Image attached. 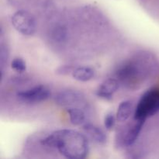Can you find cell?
<instances>
[{
    "label": "cell",
    "instance_id": "cell-1",
    "mask_svg": "<svg viewBox=\"0 0 159 159\" xmlns=\"http://www.w3.org/2000/svg\"><path fill=\"white\" fill-rule=\"evenodd\" d=\"M43 147L55 149L66 158L81 159L89 153L86 137L77 130L60 129L53 131L40 141Z\"/></svg>",
    "mask_w": 159,
    "mask_h": 159
},
{
    "label": "cell",
    "instance_id": "cell-2",
    "mask_svg": "<svg viewBox=\"0 0 159 159\" xmlns=\"http://www.w3.org/2000/svg\"><path fill=\"white\" fill-rule=\"evenodd\" d=\"M153 60L150 54L141 53L120 65L115 73V78L120 85L130 89L137 87L148 75L152 67L155 66Z\"/></svg>",
    "mask_w": 159,
    "mask_h": 159
},
{
    "label": "cell",
    "instance_id": "cell-3",
    "mask_svg": "<svg viewBox=\"0 0 159 159\" xmlns=\"http://www.w3.org/2000/svg\"><path fill=\"white\" fill-rule=\"evenodd\" d=\"M159 112V88L154 87L146 91L138 101L134 113V119L145 122L148 118Z\"/></svg>",
    "mask_w": 159,
    "mask_h": 159
},
{
    "label": "cell",
    "instance_id": "cell-4",
    "mask_svg": "<svg viewBox=\"0 0 159 159\" xmlns=\"http://www.w3.org/2000/svg\"><path fill=\"white\" fill-rule=\"evenodd\" d=\"M11 23L17 32L26 37L34 35L37 30L35 18L24 10L16 12L11 18Z\"/></svg>",
    "mask_w": 159,
    "mask_h": 159
},
{
    "label": "cell",
    "instance_id": "cell-5",
    "mask_svg": "<svg viewBox=\"0 0 159 159\" xmlns=\"http://www.w3.org/2000/svg\"><path fill=\"white\" fill-rule=\"evenodd\" d=\"M51 96V91L47 86L38 85L21 90L16 93V98L20 102L25 104H36L48 99Z\"/></svg>",
    "mask_w": 159,
    "mask_h": 159
},
{
    "label": "cell",
    "instance_id": "cell-6",
    "mask_svg": "<svg viewBox=\"0 0 159 159\" xmlns=\"http://www.w3.org/2000/svg\"><path fill=\"white\" fill-rule=\"evenodd\" d=\"M55 102L65 109L68 107H81L87 109L85 96L80 92L67 89L61 91L55 96Z\"/></svg>",
    "mask_w": 159,
    "mask_h": 159
},
{
    "label": "cell",
    "instance_id": "cell-7",
    "mask_svg": "<svg viewBox=\"0 0 159 159\" xmlns=\"http://www.w3.org/2000/svg\"><path fill=\"white\" fill-rule=\"evenodd\" d=\"M120 85V82L116 78H109L99 85L96 91V95L101 99L110 100L113 94L118 90Z\"/></svg>",
    "mask_w": 159,
    "mask_h": 159
},
{
    "label": "cell",
    "instance_id": "cell-8",
    "mask_svg": "<svg viewBox=\"0 0 159 159\" xmlns=\"http://www.w3.org/2000/svg\"><path fill=\"white\" fill-rule=\"evenodd\" d=\"M82 130L87 137L99 144H103L107 142V137L105 132L97 126L90 123H85L82 125Z\"/></svg>",
    "mask_w": 159,
    "mask_h": 159
},
{
    "label": "cell",
    "instance_id": "cell-9",
    "mask_svg": "<svg viewBox=\"0 0 159 159\" xmlns=\"http://www.w3.org/2000/svg\"><path fill=\"white\" fill-rule=\"evenodd\" d=\"M144 123L145 122H144V121L134 120V124H132L131 127H129V129L125 133L124 139H123L124 145L127 146V147H131L132 145L135 144L137 140L139 138Z\"/></svg>",
    "mask_w": 159,
    "mask_h": 159
},
{
    "label": "cell",
    "instance_id": "cell-10",
    "mask_svg": "<svg viewBox=\"0 0 159 159\" xmlns=\"http://www.w3.org/2000/svg\"><path fill=\"white\" fill-rule=\"evenodd\" d=\"M69 116L70 122L75 126L83 125L86 123L85 109L81 107H68L65 109Z\"/></svg>",
    "mask_w": 159,
    "mask_h": 159
},
{
    "label": "cell",
    "instance_id": "cell-11",
    "mask_svg": "<svg viewBox=\"0 0 159 159\" xmlns=\"http://www.w3.org/2000/svg\"><path fill=\"white\" fill-rule=\"evenodd\" d=\"M73 79L79 82H89L96 75V71L91 67L81 66L75 68L71 72Z\"/></svg>",
    "mask_w": 159,
    "mask_h": 159
},
{
    "label": "cell",
    "instance_id": "cell-12",
    "mask_svg": "<svg viewBox=\"0 0 159 159\" xmlns=\"http://www.w3.org/2000/svg\"><path fill=\"white\" fill-rule=\"evenodd\" d=\"M134 110V103L131 100H125L120 102L117 108L116 120L120 123H124L130 117Z\"/></svg>",
    "mask_w": 159,
    "mask_h": 159
},
{
    "label": "cell",
    "instance_id": "cell-13",
    "mask_svg": "<svg viewBox=\"0 0 159 159\" xmlns=\"http://www.w3.org/2000/svg\"><path fill=\"white\" fill-rule=\"evenodd\" d=\"M11 68L18 73H23L26 70V62L20 57H15L11 62Z\"/></svg>",
    "mask_w": 159,
    "mask_h": 159
},
{
    "label": "cell",
    "instance_id": "cell-14",
    "mask_svg": "<svg viewBox=\"0 0 159 159\" xmlns=\"http://www.w3.org/2000/svg\"><path fill=\"white\" fill-rule=\"evenodd\" d=\"M116 116L113 113H109L106 115L104 118V127L106 130H112L114 127L115 124H116Z\"/></svg>",
    "mask_w": 159,
    "mask_h": 159
}]
</instances>
